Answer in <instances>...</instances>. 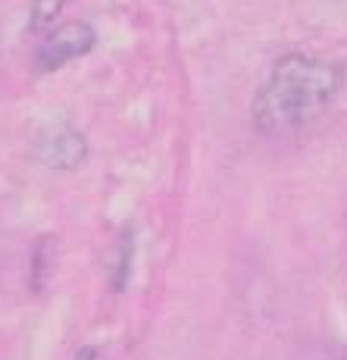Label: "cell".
Here are the masks:
<instances>
[{"label":"cell","mask_w":347,"mask_h":360,"mask_svg":"<svg viewBox=\"0 0 347 360\" xmlns=\"http://www.w3.org/2000/svg\"><path fill=\"white\" fill-rule=\"evenodd\" d=\"M97 44V32L88 22H63L53 25L47 34H41V44L34 51V69L38 72H57L72 60H81L94 51Z\"/></svg>","instance_id":"cell-2"},{"label":"cell","mask_w":347,"mask_h":360,"mask_svg":"<svg viewBox=\"0 0 347 360\" xmlns=\"http://www.w3.org/2000/svg\"><path fill=\"white\" fill-rule=\"evenodd\" d=\"M63 6H66V0H32V6H29V29L38 34V38H41V34H47L53 25H57Z\"/></svg>","instance_id":"cell-4"},{"label":"cell","mask_w":347,"mask_h":360,"mask_svg":"<svg viewBox=\"0 0 347 360\" xmlns=\"http://www.w3.org/2000/svg\"><path fill=\"white\" fill-rule=\"evenodd\" d=\"M72 360H100V351H97L94 345H85V348H79V354Z\"/></svg>","instance_id":"cell-5"},{"label":"cell","mask_w":347,"mask_h":360,"mask_svg":"<svg viewBox=\"0 0 347 360\" xmlns=\"http://www.w3.org/2000/svg\"><path fill=\"white\" fill-rule=\"evenodd\" d=\"M344 69L313 53H284L273 63L254 98V122L266 135L291 131L338 98Z\"/></svg>","instance_id":"cell-1"},{"label":"cell","mask_w":347,"mask_h":360,"mask_svg":"<svg viewBox=\"0 0 347 360\" xmlns=\"http://www.w3.org/2000/svg\"><path fill=\"white\" fill-rule=\"evenodd\" d=\"M34 157H38L44 166L51 169H79L81 163L88 160V141L79 129L72 126H57V129H47L38 135L34 141Z\"/></svg>","instance_id":"cell-3"}]
</instances>
